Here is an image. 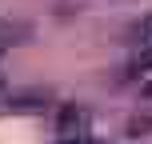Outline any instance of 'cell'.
Wrapping results in <instances>:
<instances>
[{
  "instance_id": "obj_1",
  "label": "cell",
  "mask_w": 152,
  "mask_h": 144,
  "mask_svg": "<svg viewBox=\"0 0 152 144\" xmlns=\"http://www.w3.org/2000/svg\"><path fill=\"white\" fill-rule=\"evenodd\" d=\"M132 40H136V48H152V16L136 24V32H132Z\"/></svg>"
},
{
  "instance_id": "obj_2",
  "label": "cell",
  "mask_w": 152,
  "mask_h": 144,
  "mask_svg": "<svg viewBox=\"0 0 152 144\" xmlns=\"http://www.w3.org/2000/svg\"><path fill=\"white\" fill-rule=\"evenodd\" d=\"M148 96H152V84H148Z\"/></svg>"
}]
</instances>
